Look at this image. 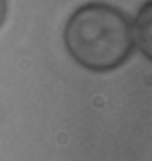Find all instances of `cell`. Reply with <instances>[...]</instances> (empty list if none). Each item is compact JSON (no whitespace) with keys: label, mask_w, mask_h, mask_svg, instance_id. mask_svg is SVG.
<instances>
[{"label":"cell","mask_w":152,"mask_h":161,"mask_svg":"<svg viewBox=\"0 0 152 161\" xmlns=\"http://www.w3.org/2000/svg\"><path fill=\"white\" fill-rule=\"evenodd\" d=\"M65 48L77 65L90 71H113L134 53V23L117 6L81 4L67 19Z\"/></svg>","instance_id":"1"},{"label":"cell","mask_w":152,"mask_h":161,"mask_svg":"<svg viewBox=\"0 0 152 161\" xmlns=\"http://www.w3.org/2000/svg\"><path fill=\"white\" fill-rule=\"evenodd\" d=\"M150 6H152L150 2H146L142 6L140 15L135 19V27H134V44H138L146 57H150V17H148Z\"/></svg>","instance_id":"2"},{"label":"cell","mask_w":152,"mask_h":161,"mask_svg":"<svg viewBox=\"0 0 152 161\" xmlns=\"http://www.w3.org/2000/svg\"><path fill=\"white\" fill-rule=\"evenodd\" d=\"M6 6H8V2L0 0V27H2V23H4V19H6Z\"/></svg>","instance_id":"3"}]
</instances>
